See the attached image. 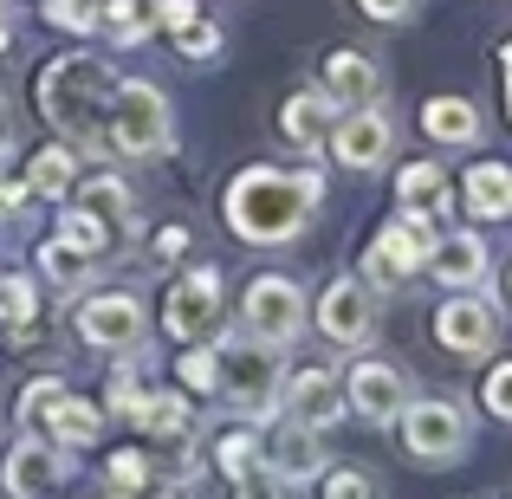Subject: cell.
Returning a JSON list of instances; mask_svg holds the SVG:
<instances>
[{
    "mask_svg": "<svg viewBox=\"0 0 512 499\" xmlns=\"http://www.w3.org/2000/svg\"><path fill=\"white\" fill-rule=\"evenodd\" d=\"M325 195V175L318 169H240L227 182V227H234L247 247H286L292 234L305 227V214L318 208Z\"/></svg>",
    "mask_w": 512,
    "mask_h": 499,
    "instance_id": "6da1fadb",
    "label": "cell"
},
{
    "mask_svg": "<svg viewBox=\"0 0 512 499\" xmlns=\"http://www.w3.org/2000/svg\"><path fill=\"white\" fill-rule=\"evenodd\" d=\"M117 85H124V78L104 59L65 52V59H52L46 72H39L33 98H39V117H46L52 130H65L72 143H104V117H111Z\"/></svg>",
    "mask_w": 512,
    "mask_h": 499,
    "instance_id": "7a4b0ae2",
    "label": "cell"
},
{
    "mask_svg": "<svg viewBox=\"0 0 512 499\" xmlns=\"http://www.w3.org/2000/svg\"><path fill=\"white\" fill-rule=\"evenodd\" d=\"M279 344H260V337H234V344H214V389L234 402L240 415H266L279 402Z\"/></svg>",
    "mask_w": 512,
    "mask_h": 499,
    "instance_id": "3957f363",
    "label": "cell"
},
{
    "mask_svg": "<svg viewBox=\"0 0 512 499\" xmlns=\"http://www.w3.org/2000/svg\"><path fill=\"white\" fill-rule=\"evenodd\" d=\"M104 150L130 156V163L163 156L169 150V98L163 91L143 85V78H124L111 98V117H104Z\"/></svg>",
    "mask_w": 512,
    "mask_h": 499,
    "instance_id": "277c9868",
    "label": "cell"
},
{
    "mask_svg": "<svg viewBox=\"0 0 512 499\" xmlns=\"http://www.w3.org/2000/svg\"><path fill=\"white\" fill-rule=\"evenodd\" d=\"M435 214H415V208H402L396 221L376 234V247L363 253V286L370 292H389V286H409L415 273L428 266V253H435Z\"/></svg>",
    "mask_w": 512,
    "mask_h": 499,
    "instance_id": "5b68a950",
    "label": "cell"
},
{
    "mask_svg": "<svg viewBox=\"0 0 512 499\" xmlns=\"http://www.w3.org/2000/svg\"><path fill=\"white\" fill-rule=\"evenodd\" d=\"M402 448L415 454V461H461L467 454V441H474V415L461 409V402H441V396H428V402H402Z\"/></svg>",
    "mask_w": 512,
    "mask_h": 499,
    "instance_id": "8992f818",
    "label": "cell"
},
{
    "mask_svg": "<svg viewBox=\"0 0 512 499\" xmlns=\"http://www.w3.org/2000/svg\"><path fill=\"white\" fill-rule=\"evenodd\" d=\"M20 428L39 441H59V448H85V441H98V409L78 402L65 383H26Z\"/></svg>",
    "mask_w": 512,
    "mask_h": 499,
    "instance_id": "52a82bcc",
    "label": "cell"
},
{
    "mask_svg": "<svg viewBox=\"0 0 512 499\" xmlns=\"http://www.w3.org/2000/svg\"><path fill=\"white\" fill-rule=\"evenodd\" d=\"M240 325H247V337H260V344H286V337H299V325H305V292L279 273L253 279L247 299H240Z\"/></svg>",
    "mask_w": 512,
    "mask_h": 499,
    "instance_id": "ba28073f",
    "label": "cell"
},
{
    "mask_svg": "<svg viewBox=\"0 0 512 499\" xmlns=\"http://www.w3.org/2000/svg\"><path fill=\"white\" fill-rule=\"evenodd\" d=\"M163 325L175 337H214L221 331V273L201 266V273H182L163 299Z\"/></svg>",
    "mask_w": 512,
    "mask_h": 499,
    "instance_id": "9c48e42d",
    "label": "cell"
},
{
    "mask_svg": "<svg viewBox=\"0 0 512 499\" xmlns=\"http://www.w3.org/2000/svg\"><path fill=\"white\" fill-rule=\"evenodd\" d=\"M435 337H441V350H454V357H487V350L500 344V312H493L480 292H454V299L435 312Z\"/></svg>",
    "mask_w": 512,
    "mask_h": 499,
    "instance_id": "30bf717a",
    "label": "cell"
},
{
    "mask_svg": "<svg viewBox=\"0 0 512 499\" xmlns=\"http://www.w3.org/2000/svg\"><path fill=\"white\" fill-rule=\"evenodd\" d=\"M318 331L344 350L376 344V292L363 286V279H338V286L318 299Z\"/></svg>",
    "mask_w": 512,
    "mask_h": 499,
    "instance_id": "8fae6325",
    "label": "cell"
},
{
    "mask_svg": "<svg viewBox=\"0 0 512 499\" xmlns=\"http://www.w3.org/2000/svg\"><path fill=\"white\" fill-rule=\"evenodd\" d=\"M143 331H150V318H143V305L130 292H98V299L78 305V337L98 350H137Z\"/></svg>",
    "mask_w": 512,
    "mask_h": 499,
    "instance_id": "7c38bea8",
    "label": "cell"
},
{
    "mask_svg": "<svg viewBox=\"0 0 512 499\" xmlns=\"http://www.w3.org/2000/svg\"><path fill=\"white\" fill-rule=\"evenodd\" d=\"M331 156H338L344 169H376V163H389V143H396V130H389V117L383 111H344L338 124H331Z\"/></svg>",
    "mask_w": 512,
    "mask_h": 499,
    "instance_id": "4fadbf2b",
    "label": "cell"
},
{
    "mask_svg": "<svg viewBox=\"0 0 512 499\" xmlns=\"http://www.w3.org/2000/svg\"><path fill=\"white\" fill-rule=\"evenodd\" d=\"M279 396H286V409H292V422H299V428H318V435H325V428L344 415V376L299 370V376H286Z\"/></svg>",
    "mask_w": 512,
    "mask_h": 499,
    "instance_id": "5bb4252c",
    "label": "cell"
},
{
    "mask_svg": "<svg viewBox=\"0 0 512 499\" xmlns=\"http://www.w3.org/2000/svg\"><path fill=\"white\" fill-rule=\"evenodd\" d=\"M59 480H65V454L46 448L39 435H26L20 448L7 454V467H0V487H7L13 499H46Z\"/></svg>",
    "mask_w": 512,
    "mask_h": 499,
    "instance_id": "9a60e30c",
    "label": "cell"
},
{
    "mask_svg": "<svg viewBox=\"0 0 512 499\" xmlns=\"http://www.w3.org/2000/svg\"><path fill=\"white\" fill-rule=\"evenodd\" d=\"M260 467H266V474H279L286 487H299V480L325 474V441H318V428L286 422L273 441H260Z\"/></svg>",
    "mask_w": 512,
    "mask_h": 499,
    "instance_id": "2e32d148",
    "label": "cell"
},
{
    "mask_svg": "<svg viewBox=\"0 0 512 499\" xmlns=\"http://www.w3.org/2000/svg\"><path fill=\"white\" fill-rule=\"evenodd\" d=\"M402 402H409V389H402V376L389 363H357L344 376V409H357L363 422H396Z\"/></svg>",
    "mask_w": 512,
    "mask_h": 499,
    "instance_id": "e0dca14e",
    "label": "cell"
},
{
    "mask_svg": "<svg viewBox=\"0 0 512 499\" xmlns=\"http://www.w3.org/2000/svg\"><path fill=\"white\" fill-rule=\"evenodd\" d=\"M376 91H383L376 59H363V52H331L325 59V98L338 111H363V104H376Z\"/></svg>",
    "mask_w": 512,
    "mask_h": 499,
    "instance_id": "ac0fdd59",
    "label": "cell"
},
{
    "mask_svg": "<svg viewBox=\"0 0 512 499\" xmlns=\"http://www.w3.org/2000/svg\"><path fill=\"white\" fill-rule=\"evenodd\" d=\"M422 273H435L441 286H480L487 279V240L480 234H441Z\"/></svg>",
    "mask_w": 512,
    "mask_h": 499,
    "instance_id": "d6986e66",
    "label": "cell"
},
{
    "mask_svg": "<svg viewBox=\"0 0 512 499\" xmlns=\"http://www.w3.org/2000/svg\"><path fill=\"white\" fill-rule=\"evenodd\" d=\"M78 208H85L91 221L111 234V247H124V240H130V188L117 182V175H91V182H85V201H78Z\"/></svg>",
    "mask_w": 512,
    "mask_h": 499,
    "instance_id": "ffe728a7",
    "label": "cell"
},
{
    "mask_svg": "<svg viewBox=\"0 0 512 499\" xmlns=\"http://www.w3.org/2000/svg\"><path fill=\"white\" fill-rule=\"evenodd\" d=\"M461 195H467V214H480V221H500L512 208V169L506 163H480L461 175Z\"/></svg>",
    "mask_w": 512,
    "mask_h": 499,
    "instance_id": "44dd1931",
    "label": "cell"
},
{
    "mask_svg": "<svg viewBox=\"0 0 512 499\" xmlns=\"http://www.w3.org/2000/svg\"><path fill=\"white\" fill-rule=\"evenodd\" d=\"M279 124H286L292 143H305V150H312V143L331 137V124H338V104H331L325 91H299V98H286V117H279Z\"/></svg>",
    "mask_w": 512,
    "mask_h": 499,
    "instance_id": "7402d4cb",
    "label": "cell"
},
{
    "mask_svg": "<svg viewBox=\"0 0 512 499\" xmlns=\"http://www.w3.org/2000/svg\"><path fill=\"white\" fill-rule=\"evenodd\" d=\"M137 428H143L150 441H169V448H182V441L195 435V409H188L182 396H143Z\"/></svg>",
    "mask_w": 512,
    "mask_h": 499,
    "instance_id": "603a6c76",
    "label": "cell"
},
{
    "mask_svg": "<svg viewBox=\"0 0 512 499\" xmlns=\"http://www.w3.org/2000/svg\"><path fill=\"white\" fill-rule=\"evenodd\" d=\"M396 201L415 208V214H448V175L435 163H409L396 175Z\"/></svg>",
    "mask_w": 512,
    "mask_h": 499,
    "instance_id": "cb8c5ba5",
    "label": "cell"
},
{
    "mask_svg": "<svg viewBox=\"0 0 512 499\" xmlns=\"http://www.w3.org/2000/svg\"><path fill=\"white\" fill-rule=\"evenodd\" d=\"M78 182V156L65 150V143H46V150L33 156V163H26V195H65V188Z\"/></svg>",
    "mask_w": 512,
    "mask_h": 499,
    "instance_id": "d4e9b609",
    "label": "cell"
},
{
    "mask_svg": "<svg viewBox=\"0 0 512 499\" xmlns=\"http://www.w3.org/2000/svg\"><path fill=\"white\" fill-rule=\"evenodd\" d=\"M422 130H428L435 143H474V137H480V111H474L467 98H435V104L422 111Z\"/></svg>",
    "mask_w": 512,
    "mask_h": 499,
    "instance_id": "484cf974",
    "label": "cell"
},
{
    "mask_svg": "<svg viewBox=\"0 0 512 499\" xmlns=\"http://www.w3.org/2000/svg\"><path fill=\"white\" fill-rule=\"evenodd\" d=\"M39 273H46V286L72 292V286H85V279L98 273V260H91V253H78L72 240H59V234H52L46 247H39Z\"/></svg>",
    "mask_w": 512,
    "mask_h": 499,
    "instance_id": "4316f807",
    "label": "cell"
},
{
    "mask_svg": "<svg viewBox=\"0 0 512 499\" xmlns=\"http://www.w3.org/2000/svg\"><path fill=\"white\" fill-rule=\"evenodd\" d=\"M214 461H221L227 480H247V474H260V441H253L247 428H227L221 448H214Z\"/></svg>",
    "mask_w": 512,
    "mask_h": 499,
    "instance_id": "83f0119b",
    "label": "cell"
},
{
    "mask_svg": "<svg viewBox=\"0 0 512 499\" xmlns=\"http://www.w3.org/2000/svg\"><path fill=\"white\" fill-rule=\"evenodd\" d=\"M59 240H72L78 253H91V260H111V253H117V247H111V234H104V227L91 221L85 208H72V214L59 221Z\"/></svg>",
    "mask_w": 512,
    "mask_h": 499,
    "instance_id": "f1b7e54d",
    "label": "cell"
},
{
    "mask_svg": "<svg viewBox=\"0 0 512 499\" xmlns=\"http://www.w3.org/2000/svg\"><path fill=\"white\" fill-rule=\"evenodd\" d=\"M33 305H39L33 279H20V273H7V279H0V325H7V331H26Z\"/></svg>",
    "mask_w": 512,
    "mask_h": 499,
    "instance_id": "f546056e",
    "label": "cell"
},
{
    "mask_svg": "<svg viewBox=\"0 0 512 499\" xmlns=\"http://www.w3.org/2000/svg\"><path fill=\"white\" fill-rule=\"evenodd\" d=\"M46 20L65 26V33H98L104 0H46Z\"/></svg>",
    "mask_w": 512,
    "mask_h": 499,
    "instance_id": "4dcf8cb0",
    "label": "cell"
},
{
    "mask_svg": "<svg viewBox=\"0 0 512 499\" xmlns=\"http://www.w3.org/2000/svg\"><path fill=\"white\" fill-rule=\"evenodd\" d=\"M318 499H383V487H376V474H363V467H331Z\"/></svg>",
    "mask_w": 512,
    "mask_h": 499,
    "instance_id": "1f68e13d",
    "label": "cell"
},
{
    "mask_svg": "<svg viewBox=\"0 0 512 499\" xmlns=\"http://www.w3.org/2000/svg\"><path fill=\"white\" fill-rule=\"evenodd\" d=\"M104 33H111L117 46H137L143 39V7L137 0H104Z\"/></svg>",
    "mask_w": 512,
    "mask_h": 499,
    "instance_id": "d6a6232c",
    "label": "cell"
},
{
    "mask_svg": "<svg viewBox=\"0 0 512 499\" xmlns=\"http://www.w3.org/2000/svg\"><path fill=\"white\" fill-rule=\"evenodd\" d=\"M111 487L130 493V499L150 493V467H143V454H117V461H111Z\"/></svg>",
    "mask_w": 512,
    "mask_h": 499,
    "instance_id": "836d02e7",
    "label": "cell"
},
{
    "mask_svg": "<svg viewBox=\"0 0 512 499\" xmlns=\"http://www.w3.org/2000/svg\"><path fill=\"white\" fill-rule=\"evenodd\" d=\"M175 46H182L188 59H214V52H221V33H214L208 20H188L182 33H175Z\"/></svg>",
    "mask_w": 512,
    "mask_h": 499,
    "instance_id": "e575fe53",
    "label": "cell"
},
{
    "mask_svg": "<svg viewBox=\"0 0 512 499\" xmlns=\"http://www.w3.org/2000/svg\"><path fill=\"white\" fill-rule=\"evenodd\" d=\"M175 370H182V383H188V389H201V396H208V389H214V350H208V344L188 350V357L175 363Z\"/></svg>",
    "mask_w": 512,
    "mask_h": 499,
    "instance_id": "d590c367",
    "label": "cell"
},
{
    "mask_svg": "<svg viewBox=\"0 0 512 499\" xmlns=\"http://www.w3.org/2000/svg\"><path fill=\"white\" fill-rule=\"evenodd\" d=\"M234 499H292V487H286L279 474H266V467H260V474L234 480Z\"/></svg>",
    "mask_w": 512,
    "mask_h": 499,
    "instance_id": "8d00e7d4",
    "label": "cell"
},
{
    "mask_svg": "<svg viewBox=\"0 0 512 499\" xmlns=\"http://www.w3.org/2000/svg\"><path fill=\"white\" fill-rule=\"evenodd\" d=\"M480 396H487V409L500 415V422H512V363H500V370L487 376V389H480Z\"/></svg>",
    "mask_w": 512,
    "mask_h": 499,
    "instance_id": "74e56055",
    "label": "cell"
},
{
    "mask_svg": "<svg viewBox=\"0 0 512 499\" xmlns=\"http://www.w3.org/2000/svg\"><path fill=\"white\" fill-rule=\"evenodd\" d=\"M156 20H163V26H175V33H182V26L195 20V0H156Z\"/></svg>",
    "mask_w": 512,
    "mask_h": 499,
    "instance_id": "f35d334b",
    "label": "cell"
},
{
    "mask_svg": "<svg viewBox=\"0 0 512 499\" xmlns=\"http://www.w3.org/2000/svg\"><path fill=\"white\" fill-rule=\"evenodd\" d=\"M363 13H370V20H402V13L415 7V0H357Z\"/></svg>",
    "mask_w": 512,
    "mask_h": 499,
    "instance_id": "ab89813d",
    "label": "cell"
},
{
    "mask_svg": "<svg viewBox=\"0 0 512 499\" xmlns=\"http://www.w3.org/2000/svg\"><path fill=\"white\" fill-rule=\"evenodd\" d=\"M20 201H26V182H7V175H0V221H13Z\"/></svg>",
    "mask_w": 512,
    "mask_h": 499,
    "instance_id": "60d3db41",
    "label": "cell"
},
{
    "mask_svg": "<svg viewBox=\"0 0 512 499\" xmlns=\"http://www.w3.org/2000/svg\"><path fill=\"white\" fill-rule=\"evenodd\" d=\"M182 247H188V227H163V240H156V260H175Z\"/></svg>",
    "mask_w": 512,
    "mask_h": 499,
    "instance_id": "b9f144b4",
    "label": "cell"
},
{
    "mask_svg": "<svg viewBox=\"0 0 512 499\" xmlns=\"http://www.w3.org/2000/svg\"><path fill=\"white\" fill-rule=\"evenodd\" d=\"M500 72H506V117H512V39L500 46Z\"/></svg>",
    "mask_w": 512,
    "mask_h": 499,
    "instance_id": "7bdbcfd3",
    "label": "cell"
},
{
    "mask_svg": "<svg viewBox=\"0 0 512 499\" xmlns=\"http://www.w3.org/2000/svg\"><path fill=\"white\" fill-rule=\"evenodd\" d=\"M7 143H13V137H7V104H0V156H7Z\"/></svg>",
    "mask_w": 512,
    "mask_h": 499,
    "instance_id": "ee69618b",
    "label": "cell"
},
{
    "mask_svg": "<svg viewBox=\"0 0 512 499\" xmlns=\"http://www.w3.org/2000/svg\"><path fill=\"white\" fill-rule=\"evenodd\" d=\"M0 26H7V0H0Z\"/></svg>",
    "mask_w": 512,
    "mask_h": 499,
    "instance_id": "f6af8a7d",
    "label": "cell"
},
{
    "mask_svg": "<svg viewBox=\"0 0 512 499\" xmlns=\"http://www.w3.org/2000/svg\"><path fill=\"white\" fill-rule=\"evenodd\" d=\"M506 286H512V279H506Z\"/></svg>",
    "mask_w": 512,
    "mask_h": 499,
    "instance_id": "bcb514c9",
    "label": "cell"
},
{
    "mask_svg": "<svg viewBox=\"0 0 512 499\" xmlns=\"http://www.w3.org/2000/svg\"><path fill=\"white\" fill-rule=\"evenodd\" d=\"M506 214H512V208H506Z\"/></svg>",
    "mask_w": 512,
    "mask_h": 499,
    "instance_id": "7dc6e473",
    "label": "cell"
}]
</instances>
